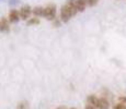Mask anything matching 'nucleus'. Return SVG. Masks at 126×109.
<instances>
[{
    "label": "nucleus",
    "instance_id": "f257e3e1",
    "mask_svg": "<svg viewBox=\"0 0 126 109\" xmlns=\"http://www.w3.org/2000/svg\"><path fill=\"white\" fill-rule=\"evenodd\" d=\"M78 10L74 1H68L60 9V20L64 23H67L74 15H76Z\"/></svg>",
    "mask_w": 126,
    "mask_h": 109
},
{
    "label": "nucleus",
    "instance_id": "f03ea898",
    "mask_svg": "<svg viewBox=\"0 0 126 109\" xmlns=\"http://www.w3.org/2000/svg\"><path fill=\"white\" fill-rule=\"evenodd\" d=\"M56 12H57V8L54 3L47 4L44 8V18L46 20L54 21L56 19Z\"/></svg>",
    "mask_w": 126,
    "mask_h": 109
},
{
    "label": "nucleus",
    "instance_id": "7ed1b4c3",
    "mask_svg": "<svg viewBox=\"0 0 126 109\" xmlns=\"http://www.w3.org/2000/svg\"><path fill=\"white\" fill-rule=\"evenodd\" d=\"M32 10L33 9L31 8L29 4L22 6V8H21V10H20V18L22 19V20H29L31 13H32Z\"/></svg>",
    "mask_w": 126,
    "mask_h": 109
},
{
    "label": "nucleus",
    "instance_id": "20e7f679",
    "mask_svg": "<svg viewBox=\"0 0 126 109\" xmlns=\"http://www.w3.org/2000/svg\"><path fill=\"white\" fill-rule=\"evenodd\" d=\"M9 20H7L6 18H2L0 20V32L1 33H8L10 31V23Z\"/></svg>",
    "mask_w": 126,
    "mask_h": 109
},
{
    "label": "nucleus",
    "instance_id": "39448f33",
    "mask_svg": "<svg viewBox=\"0 0 126 109\" xmlns=\"http://www.w3.org/2000/svg\"><path fill=\"white\" fill-rule=\"evenodd\" d=\"M20 12L16 11V10H11L10 13H9V21L11 23H18L19 20H20Z\"/></svg>",
    "mask_w": 126,
    "mask_h": 109
},
{
    "label": "nucleus",
    "instance_id": "423d86ee",
    "mask_svg": "<svg viewBox=\"0 0 126 109\" xmlns=\"http://www.w3.org/2000/svg\"><path fill=\"white\" fill-rule=\"evenodd\" d=\"M87 101H88L89 105H91L92 107H94L95 109L99 108V101H100V98H98L94 95H89L88 98H87Z\"/></svg>",
    "mask_w": 126,
    "mask_h": 109
},
{
    "label": "nucleus",
    "instance_id": "0eeeda50",
    "mask_svg": "<svg viewBox=\"0 0 126 109\" xmlns=\"http://www.w3.org/2000/svg\"><path fill=\"white\" fill-rule=\"evenodd\" d=\"M75 4H76L78 12H83L86 10L87 4H88V0H76Z\"/></svg>",
    "mask_w": 126,
    "mask_h": 109
},
{
    "label": "nucleus",
    "instance_id": "6e6552de",
    "mask_svg": "<svg viewBox=\"0 0 126 109\" xmlns=\"http://www.w3.org/2000/svg\"><path fill=\"white\" fill-rule=\"evenodd\" d=\"M98 109H110V103L108 101L106 98H100V101H99V108Z\"/></svg>",
    "mask_w": 126,
    "mask_h": 109
},
{
    "label": "nucleus",
    "instance_id": "1a4fd4ad",
    "mask_svg": "<svg viewBox=\"0 0 126 109\" xmlns=\"http://www.w3.org/2000/svg\"><path fill=\"white\" fill-rule=\"evenodd\" d=\"M32 12L35 16H44V8L43 7H35V8H33Z\"/></svg>",
    "mask_w": 126,
    "mask_h": 109
},
{
    "label": "nucleus",
    "instance_id": "9d476101",
    "mask_svg": "<svg viewBox=\"0 0 126 109\" xmlns=\"http://www.w3.org/2000/svg\"><path fill=\"white\" fill-rule=\"evenodd\" d=\"M16 109H30V103L28 100H21L16 105Z\"/></svg>",
    "mask_w": 126,
    "mask_h": 109
},
{
    "label": "nucleus",
    "instance_id": "9b49d317",
    "mask_svg": "<svg viewBox=\"0 0 126 109\" xmlns=\"http://www.w3.org/2000/svg\"><path fill=\"white\" fill-rule=\"evenodd\" d=\"M40 24V19L38 18H31L30 20H28V25L29 26H35Z\"/></svg>",
    "mask_w": 126,
    "mask_h": 109
},
{
    "label": "nucleus",
    "instance_id": "f8f14e48",
    "mask_svg": "<svg viewBox=\"0 0 126 109\" xmlns=\"http://www.w3.org/2000/svg\"><path fill=\"white\" fill-rule=\"evenodd\" d=\"M113 109H126V106L123 105V104H121V103H117L113 106Z\"/></svg>",
    "mask_w": 126,
    "mask_h": 109
},
{
    "label": "nucleus",
    "instance_id": "ddd939ff",
    "mask_svg": "<svg viewBox=\"0 0 126 109\" xmlns=\"http://www.w3.org/2000/svg\"><path fill=\"white\" fill-rule=\"evenodd\" d=\"M99 2V0H88V6L89 7H94L96 6Z\"/></svg>",
    "mask_w": 126,
    "mask_h": 109
},
{
    "label": "nucleus",
    "instance_id": "4468645a",
    "mask_svg": "<svg viewBox=\"0 0 126 109\" xmlns=\"http://www.w3.org/2000/svg\"><path fill=\"white\" fill-rule=\"evenodd\" d=\"M118 103L126 106V96H120V97H118Z\"/></svg>",
    "mask_w": 126,
    "mask_h": 109
},
{
    "label": "nucleus",
    "instance_id": "2eb2a0df",
    "mask_svg": "<svg viewBox=\"0 0 126 109\" xmlns=\"http://www.w3.org/2000/svg\"><path fill=\"white\" fill-rule=\"evenodd\" d=\"M54 26H60V22L57 20V19H55L54 20Z\"/></svg>",
    "mask_w": 126,
    "mask_h": 109
},
{
    "label": "nucleus",
    "instance_id": "dca6fc26",
    "mask_svg": "<svg viewBox=\"0 0 126 109\" xmlns=\"http://www.w3.org/2000/svg\"><path fill=\"white\" fill-rule=\"evenodd\" d=\"M84 109H95V108L92 107L91 105H89V104H88V105H86V107H84Z\"/></svg>",
    "mask_w": 126,
    "mask_h": 109
},
{
    "label": "nucleus",
    "instance_id": "f3484780",
    "mask_svg": "<svg viewBox=\"0 0 126 109\" xmlns=\"http://www.w3.org/2000/svg\"><path fill=\"white\" fill-rule=\"evenodd\" d=\"M57 109H66V108H65V107H58Z\"/></svg>",
    "mask_w": 126,
    "mask_h": 109
},
{
    "label": "nucleus",
    "instance_id": "a211bd4d",
    "mask_svg": "<svg viewBox=\"0 0 126 109\" xmlns=\"http://www.w3.org/2000/svg\"><path fill=\"white\" fill-rule=\"evenodd\" d=\"M68 1H74V0H68Z\"/></svg>",
    "mask_w": 126,
    "mask_h": 109
},
{
    "label": "nucleus",
    "instance_id": "6ab92c4d",
    "mask_svg": "<svg viewBox=\"0 0 126 109\" xmlns=\"http://www.w3.org/2000/svg\"><path fill=\"white\" fill-rule=\"evenodd\" d=\"M69 109H76V108H69Z\"/></svg>",
    "mask_w": 126,
    "mask_h": 109
}]
</instances>
